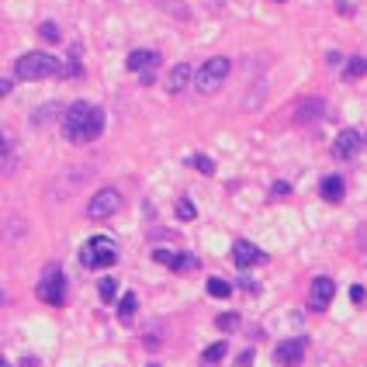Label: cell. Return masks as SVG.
<instances>
[{
  "mask_svg": "<svg viewBox=\"0 0 367 367\" xmlns=\"http://www.w3.org/2000/svg\"><path fill=\"white\" fill-rule=\"evenodd\" d=\"M38 298L49 301V305H63V298H66V280H63L59 271H49V274L42 277V284H38Z\"/></svg>",
  "mask_w": 367,
  "mask_h": 367,
  "instance_id": "30bf717a",
  "label": "cell"
},
{
  "mask_svg": "<svg viewBox=\"0 0 367 367\" xmlns=\"http://www.w3.org/2000/svg\"><path fill=\"white\" fill-rule=\"evenodd\" d=\"M287 190H291L287 184H274V190H271V194H274V197H280V194H287Z\"/></svg>",
  "mask_w": 367,
  "mask_h": 367,
  "instance_id": "484cf974",
  "label": "cell"
},
{
  "mask_svg": "<svg viewBox=\"0 0 367 367\" xmlns=\"http://www.w3.org/2000/svg\"><path fill=\"white\" fill-rule=\"evenodd\" d=\"M208 294H211V298H229V294H232V284L222 280V277H211V280H208Z\"/></svg>",
  "mask_w": 367,
  "mask_h": 367,
  "instance_id": "2e32d148",
  "label": "cell"
},
{
  "mask_svg": "<svg viewBox=\"0 0 367 367\" xmlns=\"http://www.w3.org/2000/svg\"><path fill=\"white\" fill-rule=\"evenodd\" d=\"M229 70H232V63L225 59V56H215V59H208L190 80H194V91L197 93H215L222 84H225V77H229Z\"/></svg>",
  "mask_w": 367,
  "mask_h": 367,
  "instance_id": "3957f363",
  "label": "cell"
},
{
  "mask_svg": "<svg viewBox=\"0 0 367 367\" xmlns=\"http://www.w3.org/2000/svg\"><path fill=\"white\" fill-rule=\"evenodd\" d=\"M80 260L87 271H104V267H114L118 260V246L107 239V236H93L91 243L80 250Z\"/></svg>",
  "mask_w": 367,
  "mask_h": 367,
  "instance_id": "277c9868",
  "label": "cell"
},
{
  "mask_svg": "<svg viewBox=\"0 0 367 367\" xmlns=\"http://www.w3.org/2000/svg\"><path fill=\"white\" fill-rule=\"evenodd\" d=\"M319 190H322V201H329V204H340L343 201V194H347V184H343V177H326V181L319 184Z\"/></svg>",
  "mask_w": 367,
  "mask_h": 367,
  "instance_id": "4fadbf2b",
  "label": "cell"
},
{
  "mask_svg": "<svg viewBox=\"0 0 367 367\" xmlns=\"http://www.w3.org/2000/svg\"><path fill=\"white\" fill-rule=\"evenodd\" d=\"M97 291H100V298H104V301H114V291H118V284H114L111 277H100V280H97Z\"/></svg>",
  "mask_w": 367,
  "mask_h": 367,
  "instance_id": "ac0fdd59",
  "label": "cell"
},
{
  "mask_svg": "<svg viewBox=\"0 0 367 367\" xmlns=\"http://www.w3.org/2000/svg\"><path fill=\"white\" fill-rule=\"evenodd\" d=\"M177 218H184V222H190L194 218V204L184 197V201H177Z\"/></svg>",
  "mask_w": 367,
  "mask_h": 367,
  "instance_id": "603a6c76",
  "label": "cell"
},
{
  "mask_svg": "<svg viewBox=\"0 0 367 367\" xmlns=\"http://www.w3.org/2000/svg\"><path fill=\"white\" fill-rule=\"evenodd\" d=\"M305 350H308V340H305V336H294V340H284V343L277 347L274 357L280 367H298L305 361Z\"/></svg>",
  "mask_w": 367,
  "mask_h": 367,
  "instance_id": "9c48e42d",
  "label": "cell"
},
{
  "mask_svg": "<svg viewBox=\"0 0 367 367\" xmlns=\"http://www.w3.org/2000/svg\"><path fill=\"white\" fill-rule=\"evenodd\" d=\"M232 260H236V267H239V271H246V267L264 264L267 257H264V250H260V246H253L250 239H239V243L232 246Z\"/></svg>",
  "mask_w": 367,
  "mask_h": 367,
  "instance_id": "8fae6325",
  "label": "cell"
},
{
  "mask_svg": "<svg viewBox=\"0 0 367 367\" xmlns=\"http://www.w3.org/2000/svg\"><path fill=\"white\" fill-rule=\"evenodd\" d=\"M0 301H7V294H3V291H0Z\"/></svg>",
  "mask_w": 367,
  "mask_h": 367,
  "instance_id": "f1b7e54d",
  "label": "cell"
},
{
  "mask_svg": "<svg viewBox=\"0 0 367 367\" xmlns=\"http://www.w3.org/2000/svg\"><path fill=\"white\" fill-rule=\"evenodd\" d=\"M190 77H194V70H190L187 63H177V66L170 70V77H167V91H170V93H181V91H187Z\"/></svg>",
  "mask_w": 367,
  "mask_h": 367,
  "instance_id": "5bb4252c",
  "label": "cell"
},
{
  "mask_svg": "<svg viewBox=\"0 0 367 367\" xmlns=\"http://www.w3.org/2000/svg\"><path fill=\"white\" fill-rule=\"evenodd\" d=\"M333 294H336V284H333L326 274L315 277L312 287H308V308H312V312H326L329 301H333Z\"/></svg>",
  "mask_w": 367,
  "mask_h": 367,
  "instance_id": "ba28073f",
  "label": "cell"
},
{
  "mask_svg": "<svg viewBox=\"0 0 367 367\" xmlns=\"http://www.w3.org/2000/svg\"><path fill=\"white\" fill-rule=\"evenodd\" d=\"M156 66H160V52H153V49H135V52L128 56V70L139 73L142 84H153V70H156Z\"/></svg>",
  "mask_w": 367,
  "mask_h": 367,
  "instance_id": "8992f818",
  "label": "cell"
},
{
  "mask_svg": "<svg viewBox=\"0 0 367 367\" xmlns=\"http://www.w3.org/2000/svg\"><path fill=\"white\" fill-rule=\"evenodd\" d=\"M215 322H218V329H236V326H239V319H236V315H218Z\"/></svg>",
  "mask_w": 367,
  "mask_h": 367,
  "instance_id": "cb8c5ba5",
  "label": "cell"
},
{
  "mask_svg": "<svg viewBox=\"0 0 367 367\" xmlns=\"http://www.w3.org/2000/svg\"><path fill=\"white\" fill-rule=\"evenodd\" d=\"M361 149H364V135H361L357 128H343V132L336 135V142H333V156H336V160H354Z\"/></svg>",
  "mask_w": 367,
  "mask_h": 367,
  "instance_id": "52a82bcc",
  "label": "cell"
},
{
  "mask_svg": "<svg viewBox=\"0 0 367 367\" xmlns=\"http://www.w3.org/2000/svg\"><path fill=\"white\" fill-rule=\"evenodd\" d=\"M350 298L361 305V301H364V287H361V284H354V287H350Z\"/></svg>",
  "mask_w": 367,
  "mask_h": 367,
  "instance_id": "d4e9b609",
  "label": "cell"
},
{
  "mask_svg": "<svg viewBox=\"0 0 367 367\" xmlns=\"http://www.w3.org/2000/svg\"><path fill=\"white\" fill-rule=\"evenodd\" d=\"M0 367H10V364H7V361H3V357H0Z\"/></svg>",
  "mask_w": 367,
  "mask_h": 367,
  "instance_id": "83f0119b",
  "label": "cell"
},
{
  "mask_svg": "<svg viewBox=\"0 0 367 367\" xmlns=\"http://www.w3.org/2000/svg\"><path fill=\"white\" fill-rule=\"evenodd\" d=\"M118 208H121V194L114 187H104V190H97L91 201H87V218H93V222L111 218Z\"/></svg>",
  "mask_w": 367,
  "mask_h": 367,
  "instance_id": "5b68a950",
  "label": "cell"
},
{
  "mask_svg": "<svg viewBox=\"0 0 367 367\" xmlns=\"http://www.w3.org/2000/svg\"><path fill=\"white\" fill-rule=\"evenodd\" d=\"M277 3H280V0H277Z\"/></svg>",
  "mask_w": 367,
  "mask_h": 367,
  "instance_id": "f546056e",
  "label": "cell"
},
{
  "mask_svg": "<svg viewBox=\"0 0 367 367\" xmlns=\"http://www.w3.org/2000/svg\"><path fill=\"white\" fill-rule=\"evenodd\" d=\"M364 70H367L364 56H354V59H350V66H347V80H357V77H364Z\"/></svg>",
  "mask_w": 367,
  "mask_h": 367,
  "instance_id": "d6986e66",
  "label": "cell"
},
{
  "mask_svg": "<svg viewBox=\"0 0 367 367\" xmlns=\"http://www.w3.org/2000/svg\"><path fill=\"white\" fill-rule=\"evenodd\" d=\"M156 264L170 267V271H194L197 267V257L190 253H174V250H156Z\"/></svg>",
  "mask_w": 367,
  "mask_h": 367,
  "instance_id": "7c38bea8",
  "label": "cell"
},
{
  "mask_svg": "<svg viewBox=\"0 0 367 367\" xmlns=\"http://www.w3.org/2000/svg\"><path fill=\"white\" fill-rule=\"evenodd\" d=\"M222 357H225V340H218V343H211V347H208V350L201 354V361H204V364H218Z\"/></svg>",
  "mask_w": 367,
  "mask_h": 367,
  "instance_id": "e0dca14e",
  "label": "cell"
},
{
  "mask_svg": "<svg viewBox=\"0 0 367 367\" xmlns=\"http://www.w3.org/2000/svg\"><path fill=\"white\" fill-rule=\"evenodd\" d=\"M63 132L70 142H93L104 132V111L87 104V100L70 104V111L63 114Z\"/></svg>",
  "mask_w": 367,
  "mask_h": 367,
  "instance_id": "6da1fadb",
  "label": "cell"
},
{
  "mask_svg": "<svg viewBox=\"0 0 367 367\" xmlns=\"http://www.w3.org/2000/svg\"><path fill=\"white\" fill-rule=\"evenodd\" d=\"M14 70H17V80H45V77L63 73V63L49 52H24Z\"/></svg>",
  "mask_w": 367,
  "mask_h": 367,
  "instance_id": "7a4b0ae2",
  "label": "cell"
},
{
  "mask_svg": "<svg viewBox=\"0 0 367 367\" xmlns=\"http://www.w3.org/2000/svg\"><path fill=\"white\" fill-rule=\"evenodd\" d=\"M3 149H7V146H3V139H0V156H3Z\"/></svg>",
  "mask_w": 367,
  "mask_h": 367,
  "instance_id": "4316f807",
  "label": "cell"
},
{
  "mask_svg": "<svg viewBox=\"0 0 367 367\" xmlns=\"http://www.w3.org/2000/svg\"><path fill=\"white\" fill-rule=\"evenodd\" d=\"M190 163H194V167H197L201 174H215V163H211V160H208L204 153H197V156H190Z\"/></svg>",
  "mask_w": 367,
  "mask_h": 367,
  "instance_id": "7402d4cb",
  "label": "cell"
},
{
  "mask_svg": "<svg viewBox=\"0 0 367 367\" xmlns=\"http://www.w3.org/2000/svg\"><path fill=\"white\" fill-rule=\"evenodd\" d=\"M135 305H139V298H135L132 291H128V294H121V301H118V319H121V322H132Z\"/></svg>",
  "mask_w": 367,
  "mask_h": 367,
  "instance_id": "9a60e30c",
  "label": "cell"
},
{
  "mask_svg": "<svg viewBox=\"0 0 367 367\" xmlns=\"http://www.w3.org/2000/svg\"><path fill=\"white\" fill-rule=\"evenodd\" d=\"M319 111H322V104H319V97H312V100L298 111V121H308V118H312V114H319Z\"/></svg>",
  "mask_w": 367,
  "mask_h": 367,
  "instance_id": "ffe728a7",
  "label": "cell"
},
{
  "mask_svg": "<svg viewBox=\"0 0 367 367\" xmlns=\"http://www.w3.org/2000/svg\"><path fill=\"white\" fill-rule=\"evenodd\" d=\"M38 35H42L45 42H59V24H52V21H45V24L38 28Z\"/></svg>",
  "mask_w": 367,
  "mask_h": 367,
  "instance_id": "44dd1931",
  "label": "cell"
}]
</instances>
